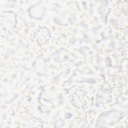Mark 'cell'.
Listing matches in <instances>:
<instances>
[{"label": "cell", "instance_id": "obj_2", "mask_svg": "<svg viewBox=\"0 0 128 128\" xmlns=\"http://www.w3.org/2000/svg\"><path fill=\"white\" fill-rule=\"evenodd\" d=\"M127 10L122 12L118 16L117 20L116 23L118 28L121 29H124L127 30L128 28V16Z\"/></svg>", "mask_w": 128, "mask_h": 128}, {"label": "cell", "instance_id": "obj_1", "mask_svg": "<svg viewBox=\"0 0 128 128\" xmlns=\"http://www.w3.org/2000/svg\"><path fill=\"white\" fill-rule=\"evenodd\" d=\"M34 37L36 41L40 44L47 42L50 38V34L48 30L46 27H40L37 29L34 34Z\"/></svg>", "mask_w": 128, "mask_h": 128}]
</instances>
